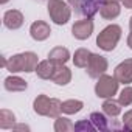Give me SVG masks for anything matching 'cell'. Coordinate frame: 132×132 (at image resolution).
<instances>
[{
  "mask_svg": "<svg viewBox=\"0 0 132 132\" xmlns=\"http://www.w3.org/2000/svg\"><path fill=\"white\" fill-rule=\"evenodd\" d=\"M37 65H39L37 54L33 51H25V53H19L8 57L5 69L11 73H19V72L31 73V72H36Z\"/></svg>",
  "mask_w": 132,
  "mask_h": 132,
  "instance_id": "1",
  "label": "cell"
},
{
  "mask_svg": "<svg viewBox=\"0 0 132 132\" xmlns=\"http://www.w3.org/2000/svg\"><path fill=\"white\" fill-rule=\"evenodd\" d=\"M33 110L40 117L57 118L62 112V103L57 98H48L47 95H37L33 103Z\"/></svg>",
  "mask_w": 132,
  "mask_h": 132,
  "instance_id": "2",
  "label": "cell"
},
{
  "mask_svg": "<svg viewBox=\"0 0 132 132\" xmlns=\"http://www.w3.org/2000/svg\"><path fill=\"white\" fill-rule=\"evenodd\" d=\"M121 27L120 25H107L98 36H96V47L103 51H112L121 39Z\"/></svg>",
  "mask_w": 132,
  "mask_h": 132,
  "instance_id": "3",
  "label": "cell"
},
{
  "mask_svg": "<svg viewBox=\"0 0 132 132\" xmlns=\"http://www.w3.org/2000/svg\"><path fill=\"white\" fill-rule=\"evenodd\" d=\"M48 16L56 25H65L72 17V8L64 0H48L47 3Z\"/></svg>",
  "mask_w": 132,
  "mask_h": 132,
  "instance_id": "4",
  "label": "cell"
},
{
  "mask_svg": "<svg viewBox=\"0 0 132 132\" xmlns=\"http://www.w3.org/2000/svg\"><path fill=\"white\" fill-rule=\"evenodd\" d=\"M104 2L106 0H67V3L73 8L75 14L89 19L100 13V8L103 6Z\"/></svg>",
  "mask_w": 132,
  "mask_h": 132,
  "instance_id": "5",
  "label": "cell"
},
{
  "mask_svg": "<svg viewBox=\"0 0 132 132\" xmlns=\"http://www.w3.org/2000/svg\"><path fill=\"white\" fill-rule=\"evenodd\" d=\"M118 79L115 76L110 75H101L95 84V93L98 98H113V95H117L118 92Z\"/></svg>",
  "mask_w": 132,
  "mask_h": 132,
  "instance_id": "6",
  "label": "cell"
},
{
  "mask_svg": "<svg viewBox=\"0 0 132 132\" xmlns=\"http://www.w3.org/2000/svg\"><path fill=\"white\" fill-rule=\"evenodd\" d=\"M107 67H109V64H107V59H106L104 56L96 54V53H92V54H90V59H89V64H87V67H86V70H87V75H89L90 78L98 79L101 75L106 73Z\"/></svg>",
  "mask_w": 132,
  "mask_h": 132,
  "instance_id": "7",
  "label": "cell"
},
{
  "mask_svg": "<svg viewBox=\"0 0 132 132\" xmlns=\"http://www.w3.org/2000/svg\"><path fill=\"white\" fill-rule=\"evenodd\" d=\"M92 33H93V22H92V19H89V17L75 22L73 27H72V34H73V37L78 39V40H86V39H89V37L92 36Z\"/></svg>",
  "mask_w": 132,
  "mask_h": 132,
  "instance_id": "8",
  "label": "cell"
},
{
  "mask_svg": "<svg viewBox=\"0 0 132 132\" xmlns=\"http://www.w3.org/2000/svg\"><path fill=\"white\" fill-rule=\"evenodd\" d=\"M113 76L123 86H129L132 82V57L126 59V61H123V62H120L117 65L115 72H113Z\"/></svg>",
  "mask_w": 132,
  "mask_h": 132,
  "instance_id": "9",
  "label": "cell"
},
{
  "mask_svg": "<svg viewBox=\"0 0 132 132\" xmlns=\"http://www.w3.org/2000/svg\"><path fill=\"white\" fill-rule=\"evenodd\" d=\"M30 34H31V37H33L34 40L42 42V40H47V39L50 37L51 28H50V25H48L47 22H44V20H36V22H33L31 27H30Z\"/></svg>",
  "mask_w": 132,
  "mask_h": 132,
  "instance_id": "10",
  "label": "cell"
},
{
  "mask_svg": "<svg viewBox=\"0 0 132 132\" xmlns=\"http://www.w3.org/2000/svg\"><path fill=\"white\" fill-rule=\"evenodd\" d=\"M23 22H25L23 14L19 10H8L3 14V25L8 30H19L23 25Z\"/></svg>",
  "mask_w": 132,
  "mask_h": 132,
  "instance_id": "11",
  "label": "cell"
},
{
  "mask_svg": "<svg viewBox=\"0 0 132 132\" xmlns=\"http://www.w3.org/2000/svg\"><path fill=\"white\" fill-rule=\"evenodd\" d=\"M51 81L57 86H67L72 81V70L65 65H56V70L51 76Z\"/></svg>",
  "mask_w": 132,
  "mask_h": 132,
  "instance_id": "12",
  "label": "cell"
},
{
  "mask_svg": "<svg viewBox=\"0 0 132 132\" xmlns=\"http://www.w3.org/2000/svg\"><path fill=\"white\" fill-rule=\"evenodd\" d=\"M48 59L54 65H65V64H67V61L70 59V51L65 48V47H54L53 50H50Z\"/></svg>",
  "mask_w": 132,
  "mask_h": 132,
  "instance_id": "13",
  "label": "cell"
},
{
  "mask_svg": "<svg viewBox=\"0 0 132 132\" xmlns=\"http://www.w3.org/2000/svg\"><path fill=\"white\" fill-rule=\"evenodd\" d=\"M120 13H121V8H120V3L118 2H104L103 6L100 8V14L106 20L117 19L120 16Z\"/></svg>",
  "mask_w": 132,
  "mask_h": 132,
  "instance_id": "14",
  "label": "cell"
},
{
  "mask_svg": "<svg viewBox=\"0 0 132 132\" xmlns=\"http://www.w3.org/2000/svg\"><path fill=\"white\" fill-rule=\"evenodd\" d=\"M3 86H5V89H6L8 92H23V90H27V87H28V84H27L25 79H22L20 76H14V75L5 78Z\"/></svg>",
  "mask_w": 132,
  "mask_h": 132,
  "instance_id": "15",
  "label": "cell"
},
{
  "mask_svg": "<svg viewBox=\"0 0 132 132\" xmlns=\"http://www.w3.org/2000/svg\"><path fill=\"white\" fill-rule=\"evenodd\" d=\"M56 70V65L50 61V59H45V61H40L37 69H36V73L40 79H51L53 73Z\"/></svg>",
  "mask_w": 132,
  "mask_h": 132,
  "instance_id": "16",
  "label": "cell"
},
{
  "mask_svg": "<svg viewBox=\"0 0 132 132\" xmlns=\"http://www.w3.org/2000/svg\"><path fill=\"white\" fill-rule=\"evenodd\" d=\"M89 120L92 121V124L95 126L96 130H109L110 129V120H107L106 113H101V112H92Z\"/></svg>",
  "mask_w": 132,
  "mask_h": 132,
  "instance_id": "17",
  "label": "cell"
},
{
  "mask_svg": "<svg viewBox=\"0 0 132 132\" xmlns=\"http://www.w3.org/2000/svg\"><path fill=\"white\" fill-rule=\"evenodd\" d=\"M103 112L107 117L115 118L121 113V103L113 100V98H106V101L103 103Z\"/></svg>",
  "mask_w": 132,
  "mask_h": 132,
  "instance_id": "18",
  "label": "cell"
},
{
  "mask_svg": "<svg viewBox=\"0 0 132 132\" xmlns=\"http://www.w3.org/2000/svg\"><path fill=\"white\" fill-rule=\"evenodd\" d=\"M90 54L92 51L87 50V48H78L73 54V64L79 69H86L87 64H89V59H90Z\"/></svg>",
  "mask_w": 132,
  "mask_h": 132,
  "instance_id": "19",
  "label": "cell"
},
{
  "mask_svg": "<svg viewBox=\"0 0 132 132\" xmlns=\"http://www.w3.org/2000/svg\"><path fill=\"white\" fill-rule=\"evenodd\" d=\"M16 124V115L8 110V109H2L0 110V129H13Z\"/></svg>",
  "mask_w": 132,
  "mask_h": 132,
  "instance_id": "20",
  "label": "cell"
},
{
  "mask_svg": "<svg viewBox=\"0 0 132 132\" xmlns=\"http://www.w3.org/2000/svg\"><path fill=\"white\" fill-rule=\"evenodd\" d=\"M84 107V103L79 100H67L62 103V112L67 115H75L78 112H81Z\"/></svg>",
  "mask_w": 132,
  "mask_h": 132,
  "instance_id": "21",
  "label": "cell"
},
{
  "mask_svg": "<svg viewBox=\"0 0 132 132\" xmlns=\"http://www.w3.org/2000/svg\"><path fill=\"white\" fill-rule=\"evenodd\" d=\"M54 130L56 132H70V130H75V124L65 117H57L54 121Z\"/></svg>",
  "mask_w": 132,
  "mask_h": 132,
  "instance_id": "22",
  "label": "cell"
},
{
  "mask_svg": "<svg viewBox=\"0 0 132 132\" xmlns=\"http://www.w3.org/2000/svg\"><path fill=\"white\" fill-rule=\"evenodd\" d=\"M118 101H120L121 106H124V107H127V106L132 104V87H130V86H126V87L120 92Z\"/></svg>",
  "mask_w": 132,
  "mask_h": 132,
  "instance_id": "23",
  "label": "cell"
},
{
  "mask_svg": "<svg viewBox=\"0 0 132 132\" xmlns=\"http://www.w3.org/2000/svg\"><path fill=\"white\" fill-rule=\"evenodd\" d=\"M75 130H79V132H92V130H96L95 126L92 124L90 120H81L75 124Z\"/></svg>",
  "mask_w": 132,
  "mask_h": 132,
  "instance_id": "24",
  "label": "cell"
},
{
  "mask_svg": "<svg viewBox=\"0 0 132 132\" xmlns=\"http://www.w3.org/2000/svg\"><path fill=\"white\" fill-rule=\"evenodd\" d=\"M123 126L124 130H132V110H127L123 115Z\"/></svg>",
  "mask_w": 132,
  "mask_h": 132,
  "instance_id": "25",
  "label": "cell"
},
{
  "mask_svg": "<svg viewBox=\"0 0 132 132\" xmlns=\"http://www.w3.org/2000/svg\"><path fill=\"white\" fill-rule=\"evenodd\" d=\"M13 130H30V126H27V124H14Z\"/></svg>",
  "mask_w": 132,
  "mask_h": 132,
  "instance_id": "26",
  "label": "cell"
},
{
  "mask_svg": "<svg viewBox=\"0 0 132 132\" xmlns=\"http://www.w3.org/2000/svg\"><path fill=\"white\" fill-rule=\"evenodd\" d=\"M121 3H123V6H124V8L132 10V0H121Z\"/></svg>",
  "mask_w": 132,
  "mask_h": 132,
  "instance_id": "27",
  "label": "cell"
},
{
  "mask_svg": "<svg viewBox=\"0 0 132 132\" xmlns=\"http://www.w3.org/2000/svg\"><path fill=\"white\" fill-rule=\"evenodd\" d=\"M127 47L132 50V31L129 33V36H127Z\"/></svg>",
  "mask_w": 132,
  "mask_h": 132,
  "instance_id": "28",
  "label": "cell"
},
{
  "mask_svg": "<svg viewBox=\"0 0 132 132\" xmlns=\"http://www.w3.org/2000/svg\"><path fill=\"white\" fill-rule=\"evenodd\" d=\"M129 28H130V31H132V17L129 19Z\"/></svg>",
  "mask_w": 132,
  "mask_h": 132,
  "instance_id": "29",
  "label": "cell"
},
{
  "mask_svg": "<svg viewBox=\"0 0 132 132\" xmlns=\"http://www.w3.org/2000/svg\"><path fill=\"white\" fill-rule=\"evenodd\" d=\"M6 2H8V0H0V3H2V5H5Z\"/></svg>",
  "mask_w": 132,
  "mask_h": 132,
  "instance_id": "30",
  "label": "cell"
},
{
  "mask_svg": "<svg viewBox=\"0 0 132 132\" xmlns=\"http://www.w3.org/2000/svg\"><path fill=\"white\" fill-rule=\"evenodd\" d=\"M106 2H121V0H106Z\"/></svg>",
  "mask_w": 132,
  "mask_h": 132,
  "instance_id": "31",
  "label": "cell"
},
{
  "mask_svg": "<svg viewBox=\"0 0 132 132\" xmlns=\"http://www.w3.org/2000/svg\"><path fill=\"white\" fill-rule=\"evenodd\" d=\"M39 2H44V0H39ZM47 2H48V0H47Z\"/></svg>",
  "mask_w": 132,
  "mask_h": 132,
  "instance_id": "32",
  "label": "cell"
}]
</instances>
